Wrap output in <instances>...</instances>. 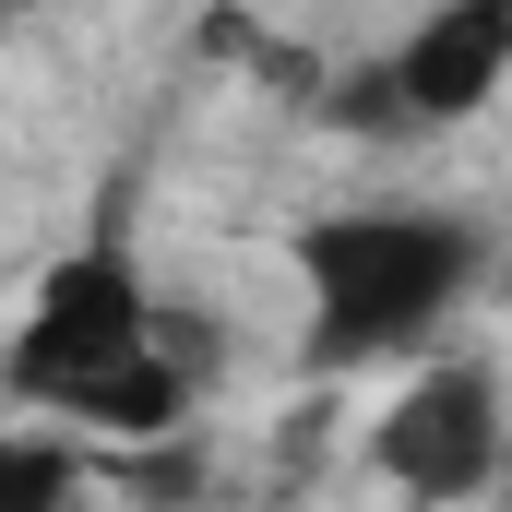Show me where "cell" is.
Listing matches in <instances>:
<instances>
[{"mask_svg": "<svg viewBox=\"0 0 512 512\" xmlns=\"http://www.w3.org/2000/svg\"><path fill=\"white\" fill-rule=\"evenodd\" d=\"M0 393L48 429H120V441H155L191 417L203 393V346L179 334V310L143 286V262L120 239H84L36 274L12 346H0Z\"/></svg>", "mask_w": 512, "mask_h": 512, "instance_id": "obj_1", "label": "cell"}, {"mask_svg": "<svg viewBox=\"0 0 512 512\" xmlns=\"http://www.w3.org/2000/svg\"><path fill=\"white\" fill-rule=\"evenodd\" d=\"M310 370H405L453 346V310L489 274V227L453 203H334L286 239Z\"/></svg>", "mask_w": 512, "mask_h": 512, "instance_id": "obj_2", "label": "cell"}, {"mask_svg": "<svg viewBox=\"0 0 512 512\" xmlns=\"http://www.w3.org/2000/svg\"><path fill=\"white\" fill-rule=\"evenodd\" d=\"M370 477L405 501H501L512 477V382L477 346H429L405 358V382L370 417Z\"/></svg>", "mask_w": 512, "mask_h": 512, "instance_id": "obj_3", "label": "cell"}, {"mask_svg": "<svg viewBox=\"0 0 512 512\" xmlns=\"http://www.w3.org/2000/svg\"><path fill=\"white\" fill-rule=\"evenodd\" d=\"M512 96V0H429L382 60L358 72V131H465Z\"/></svg>", "mask_w": 512, "mask_h": 512, "instance_id": "obj_4", "label": "cell"}, {"mask_svg": "<svg viewBox=\"0 0 512 512\" xmlns=\"http://www.w3.org/2000/svg\"><path fill=\"white\" fill-rule=\"evenodd\" d=\"M12 12H36V0H12Z\"/></svg>", "mask_w": 512, "mask_h": 512, "instance_id": "obj_5", "label": "cell"}, {"mask_svg": "<svg viewBox=\"0 0 512 512\" xmlns=\"http://www.w3.org/2000/svg\"><path fill=\"white\" fill-rule=\"evenodd\" d=\"M501 501H512V477H501Z\"/></svg>", "mask_w": 512, "mask_h": 512, "instance_id": "obj_6", "label": "cell"}]
</instances>
